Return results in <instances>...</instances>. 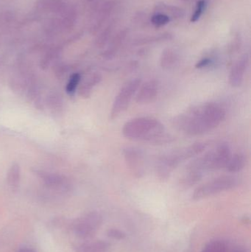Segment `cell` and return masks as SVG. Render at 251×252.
<instances>
[{
    "mask_svg": "<svg viewBox=\"0 0 251 252\" xmlns=\"http://www.w3.org/2000/svg\"><path fill=\"white\" fill-rule=\"evenodd\" d=\"M206 148H207V144L205 142H197V143H195L190 146L178 150V153L183 162L186 160L190 159L193 157L200 155L202 153L204 152Z\"/></svg>",
    "mask_w": 251,
    "mask_h": 252,
    "instance_id": "4fadbf2b",
    "label": "cell"
},
{
    "mask_svg": "<svg viewBox=\"0 0 251 252\" xmlns=\"http://www.w3.org/2000/svg\"><path fill=\"white\" fill-rule=\"evenodd\" d=\"M90 1H91V0H90Z\"/></svg>",
    "mask_w": 251,
    "mask_h": 252,
    "instance_id": "1f68e13d",
    "label": "cell"
},
{
    "mask_svg": "<svg viewBox=\"0 0 251 252\" xmlns=\"http://www.w3.org/2000/svg\"><path fill=\"white\" fill-rule=\"evenodd\" d=\"M181 164L175 152L161 156L156 159L155 171L160 180H167L172 172Z\"/></svg>",
    "mask_w": 251,
    "mask_h": 252,
    "instance_id": "ba28073f",
    "label": "cell"
},
{
    "mask_svg": "<svg viewBox=\"0 0 251 252\" xmlns=\"http://www.w3.org/2000/svg\"><path fill=\"white\" fill-rule=\"evenodd\" d=\"M111 244L104 240L86 241L77 247L75 252H109Z\"/></svg>",
    "mask_w": 251,
    "mask_h": 252,
    "instance_id": "7c38bea8",
    "label": "cell"
},
{
    "mask_svg": "<svg viewBox=\"0 0 251 252\" xmlns=\"http://www.w3.org/2000/svg\"><path fill=\"white\" fill-rule=\"evenodd\" d=\"M202 252H228V248L224 241L215 240L208 243Z\"/></svg>",
    "mask_w": 251,
    "mask_h": 252,
    "instance_id": "44dd1931",
    "label": "cell"
},
{
    "mask_svg": "<svg viewBox=\"0 0 251 252\" xmlns=\"http://www.w3.org/2000/svg\"><path fill=\"white\" fill-rule=\"evenodd\" d=\"M115 23H116V22L113 21V22L100 33V35H99L98 38H97V41H96L97 47H103L107 44L108 41H109V38H110L111 35H112V32H113V28H114L115 27Z\"/></svg>",
    "mask_w": 251,
    "mask_h": 252,
    "instance_id": "7402d4cb",
    "label": "cell"
},
{
    "mask_svg": "<svg viewBox=\"0 0 251 252\" xmlns=\"http://www.w3.org/2000/svg\"><path fill=\"white\" fill-rule=\"evenodd\" d=\"M249 64V56H242L231 68L229 75V83L233 87H239L243 84L245 74Z\"/></svg>",
    "mask_w": 251,
    "mask_h": 252,
    "instance_id": "30bf717a",
    "label": "cell"
},
{
    "mask_svg": "<svg viewBox=\"0 0 251 252\" xmlns=\"http://www.w3.org/2000/svg\"><path fill=\"white\" fill-rule=\"evenodd\" d=\"M140 85H141V80L136 78V79L131 80L122 87V90L119 91L113 100L110 114L111 119H116L128 109V106Z\"/></svg>",
    "mask_w": 251,
    "mask_h": 252,
    "instance_id": "8992f818",
    "label": "cell"
},
{
    "mask_svg": "<svg viewBox=\"0 0 251 252\" xmlns=\"http://www.w3.org/2000/svg\"><path fill=\"white\" fill-rule=\"evenodd\" d=\"M246 161L247 160L244 154L238 153L231 155L226 167H225V170L229 173H238L244 168Z\"/></svg>",
    "mask_w": 251,
    "mask_h": 252,
    "instance_id": "9a60e30c",
    "label": "cell"
},
{
    "mask_svg": "<svg viewBox=\"0 0 251 252\" xmlns=\"http://www.w3.org/2000/svg\"><path fill=\"white\" fill-rule=\"evenodd\" d=\"M16 252H36L35 250L29 247H24V248L20 249Z\"/></svg>",
    "mask_w": 251,
    "mask_h": 252,
    "instance_id": "f1b7e54d",
    "label": "cell"
},
{
    "mask_svg": "<svg viewBox=\"0 0 251 252\" xmlns=\"http://www.w3.org/2000/svg\"><path fill=\"white\" fill-rule=\"evenodd\" d=\"M231 155L229 145L221 143L204 155L193 160L187 167L203 174L205 172L216 171L226 167Z\"/></svg>",
    "mask_w": 251,
    "mask_h": 252,
    "instance_id": "3957f363",
    "label": "cell"
},
{
    "mask_svg": "<svg viewBox=\"0 0 251 252\" xmlns=\"http://www.w3.org/2000/svg\"><path fill=\"white\" fill-rule=\"evenodd\" d=\"M170 21V17L164 13H158L153 16L151 22L156 27H162L167 25Z\"/></svg>",
    "mask_w": 251,
    "mask_h": 252,
    "instance_id": "cb8c5ba5",
    "label": "cell"
},
{
    "mask_svg": "<svg viewBox=\"0 0 251 252\" xmlns=\"http://www.w3.org/2000/svg\"><path fill=\"white\" fill-rule=\"evenodd\" d=\"M81 76L79 73H75L71 76L67 86H66V92L69 94H73L76 91L77 87L81 81Z\"/></svg>",
    "mask_w": 251,
    "mask_h": 252,
    "instance_id": "603a6c76",
    "label": "cell"
},
{
    "mask_svg": "<svg viewBox=\"0 0 251 252\" xmlns=\"http://www.w3.org/2000/svg\"><path fill=\"white\" fill-rule=\"evenodd\" d=\"M156 10L160 13L165 11V13H164V14L167 15L169 17L171 16L173 19H181L184 16V10L181 7L175 5H169V4L167 5L162 3L156 5Z\"/></svg>",
    "mask_w": 251,
    "mask_h": 252,
    "instance_id": "ac0fdd59",
    "label": "cell"
},
{
    "mask_svg": "<svg viewBox=\"0 0 251 252\" xmlns=\"http://www.w3.org/2000/svg\"><path fill=\"white\" fill-rule=\"evenodd\" d=\"M19 182V168L18 165H13L9 172L8 183L10 186L16 187Z\"/></svg>",
    "mask_w": 251,
    "mask_h": 252,
    "instance_id": "d4e9b609",
    "label": "cell"
},
{
    "mask_svg": "<svg viewBox=\"0 0 251 252\" xmlns=\"http://www.w3.org/2000/svg\"><path fill=\"white\" fill-rule=\"evenodd\" d=\"M178 60V55L174 50L172 49H165L162 52V56H161V66L163 69H171L176 64Z\"/></svg>",
    "mask_w": 251,
    "mask_h": 252,
    "instance_id": "2e32d148",
    "label": "cell"
},
{
    "mask_svg": "<svg viewBox=\"0 0 251 252\" xmlns=\"http://www.w3.org/2000/svg\"><path fill=\"white\" fill-rule=\"evenodd\" d=\"M172 38V35L169 33L159 34V35H152L145 38H140L134 42L137 46L146 45V44H153V43L162 42V41H167Z\"/></svg>",
    "mask_w": 251,
    "mask_h": 252,
    "instance_id": "d6986e66",
    "label": "cell"
},
{
    "mask_svg": "<svg viewBox=\"0 0 251 252\" xmlns=\"http://www.w3.org/2000/svg\"><path fill=\"white\" fill-rule=\"evenodd\" d=\"M203 176V175L201 173L186 170L185 173L180 179V185L184 188H192L201 180Z\"/></svg>",
    "mask_w": 251,
    "mask_h": 252,
    "instance_id": "e0dca14e",
    "label": "cell"
},
{
    "mask_svg": "<svg viewBox=\"0 0 251 252\" xmlns=\"http://www.w3.org/2000/svg\"><path fill=\"white\" fill-rule=\"evenodd\" d=\"M237 178L231 176H221L209 181L196 188L193 194L194 201H200L234 189L238 185Z\"/></svg>",
    "mask_w": 251,
    "mask_h": 252,
    "instance_id": "277c9868",
    "label": "cell"
},
{
    "mask_svg": "<svg viewBox=\"0 0 251 252\" xmlns=\"http://www.w3.org/2000/svg\"><path fill=\"white\" fill-rule=\"evenodd\" d=\"M181 1H188V0H181Z\"/></svg>",
    "mask_w": 251,
    "mask_h": 252,
    "instance_id": "4dcf8cb0",
    "label": "cell"
},
{
    "mask_svg": "<svg viewBox=\"0 0 251 252\" xmlns=\"http://www.w3.org/2000/svg\"><path fill=\"white\" fill-rule=\"evenodd\" d=\"M128 170L134 177H143L145 174L146 162L144 153L137 148L128 147L122 151Z\"/></svg>",
    "mask_w": 251,
    "mask_h": 252,
    "instance_id": "52a82bcc",
    "label": "cell"
},
{
    "mask_svg": "<svg viewBox=\"0 0 251 252\" xmlns=\"http://www.w3.org/2000/svg\"><path fill=\"white\" fill-rule=\"evenodd\" d=\"M232 252H248L245 249L243 248H237L234 250Z\"/></svg>",
    "mask_w": 251,
    "mask_h": 252,
    "instance_id": "f546056e",
    "label": "cell"
},
{
    "mask_svg": "<svg viewBox=\"0 0 251 252\" xmlns=\"http://www.w3.org/2000/svg\"><path fill=\"white\" fill-rule=\"evenodd\" d=\"M103 223V218L98 212L93 211L84 215L74 221V233L82 240L91 239L95 236Z\"/></svg>",
    "mask_w": 251,
    "mask_h": 252,
    "instance_id": "5b68a950",
    "label": "cell"
},
{
    "mask_svg": "<svg viewBox=\"0 0 251 252\" xmlns=\"http://www.w3.org/2000/svg\"><path fill=\"white\" fill-rule=\"evenodd\" d=\"M102 80L101 75L99 74H94L88 78V81L84 84L81 88V94L84 97H89L92 92L93 88L97 86Z\"/></svg>",
    "mask_w": 251,
    "mask_h": 252,
    "instance_id": "ffe728a7",
    "label": "cell"
},
{
    "mask_svg": "<svg viewBox=\"0 0 251 252\" xmlns=\"http://www.w3.org/2000/svg\"><path fill=\"white\" fill-rule=\"evenodd\" d=\"M205 7H206V1L205 0H199L196 4L195 10L194 13L192 16L191 22H196L199 20L200 16L203 14L204 11Z\"/></svg>",
    "mask_w": 251,
    "mask_h": 252,
    "instance_id": "484cf974",
    "label": "cell"
},
{
    "mask_svg": "<svg viewBox=\"0 0 251 252\" xmlns=\"http://www.w3.org/2000/svg\"><path fill=\"white\" fill-rule=\"evenodd\" d=\"M122 133L127 139L155 144L167 143L172 139L165 133L163 124L152 118H138L128 121L123 126Z\"/></svg>",
    "mask_w": 251,
    "mask_h": 252,
    "instance_id": "7a4b0ae2",
    "label": "cell"
},
{
    "mask_svg": "<svg viewBox=\"0 0 251 252\" xmlns=\"http://www.w3.org/2000/svg\"><path fill=\"white\" fill-rule=\"evenodd\" d=\"M226 116L219 103H206L193 106L175 117L173 125L178 130L191 136H197L216 128Z\"/></svg>",
    "mask_w": 251,
    "mask_h": 252,
    "instance_id": "6da1fadb",
    "label": "cell"
},
{
    "mask_svg": "<svg viewBox=\"0 0 251 252\" xmlns=\"http://www.w3.org/2000/svg\"><path fill=\"white\" fill-rule=\"evenodd\" d=\"M115 7V2L113 1H108L105 2L101 6L97 14H96L95 19H94V23L91 26V32L93 33H96L98 32L99 30L102 28L103 24L107 20L108 18L111 16L112 11Z\"/></svg>",
    "mask_w": 251,
    "mask_h": 252,
    "instance_id": "8fae6325",
    "label": "cell"
},
{
    "mask_svg": "<svg viewBox=\"0 0 251 252\" xmlns=\"http://www.w3.org/2000/svg\"><path fill=\"white\" fill-rule=\"evenodd\" d=\"M212 63V60L209 58H206V59H201L197 63H196L195 67L197 69H203V68L207 67Z\"/></svg>",
    "mask_w": 251,
    "mask_h": 252,
    "instance_id": "83f0119b",
    "label": "cell"
},
{
    "mask_svg": "<svg viewBox=\"0 0 251 252\" xmlns=\"http://www.w3.org/2000/svg\"><path fill=\"white\" fill-rule=\"evenodd\" d=\"M159 84L156 80H149L139 87L136 93V102L138 104H148L157 97Z\"/></svg>",
    "mask_w": 251,
    "mask_h": 252,
    "instance_id": "9c48e42d",
    "label": "cell"
},
{
    "mask_svg": "<svg viewBox=\"0 0 251 252\" xmlns=\"http://www.w3.org/2000/svg\"><path fill=\"white\" fill-rule=\"evenodd\" d=\"M128 31L127 29L122 30L120 32H118L111 42L109 48L103 53V56L106 59H112L116 56L118 50L122 46V43L125 41L127 35H128Z\"/></svg>",
    "mask_w": 251,
    "mask_h": 252,
    "instance_id": "5bb4252c",
    "label": "cell"
},
{
    "mask_svg": "<svg viewBox=\"0 0 251 252\" xmlns=\"http://www.w3.org/2000/svg\"><path fill=\"white\" fill-rule=\"evenodd\" d=\"M107 235L109 238L116 241H122L126 238V233L124 231L117 228H111L107 231Z\"/></svg>",
    "mask_w": 251,
    "mask_h": 252,
    "instance_id": "4316f807",
    "label": "cell"
}]
</instances>
